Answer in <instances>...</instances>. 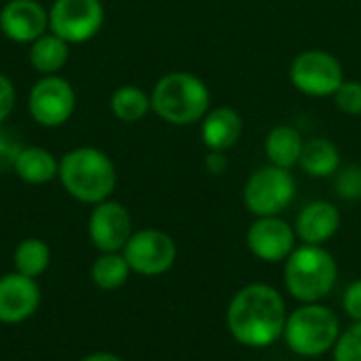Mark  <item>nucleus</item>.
Returning a JSON list of instances; mask_svg holds the SVG:
<instances>
[{
	"label": "nucleus",
	"mask_w": 361,
	"mask_h": 361,
	"mask_svg": "<svg viewBox=\"0 0 361 361\" xmlns=\"http://www.w3.org/2000/svg\"><path fill=\"white\" fill-rule=\"evenodd\" d=\"M288 311L281 294L267 283H250L239 290L226 311L233 338L250 349H262L283 336Z\"/></svg>",
	"instance_id": "obj_1"
},
{
	"label": "nucleus",
	"mask_w": 361,
	"mask_h": 361,
	"mask_svg": "<svg viewBox=\"0 0 361 361\" xmlns=\"http://www.w3.org/2000/svg\"><path fill=\"white\" fill-rule=\"evenodd\" d=\"M63 190L78 203L97 205L116 188L118 173L114 161L95 146H78L59 159V173Z\"/></svg>",
	"instance_id": "obj_2"
},
{
	"label": "nucleus",
	"mask_w": 361,
	"mask_h": 361,
	"mask_svg": "<svg viewBox=\"0 0 361 361\" xmlns=\"http://www.w3.org/2000/svg\"><path fill=\"white\" fill-rule=\"evenodd\" d=\"M152 112L169 125H192L209 112L212 93L207 85L190 72H169L161 76L150 93Z\"/></svg>",
	"instance_id": "obj_3"
},
{
	"label": "nucleus",
	"mask_w": 361,
	"mask_h": 361,
	"mask_svg": "<svg viewBox=\"0 0 361 361\" xmlns=\"http://www.w3.org/2000/svg\"><path fill=\"white\" fill-rule=\"evenodd\" d=\"M283 279L290 296L302 305L319 302L334 290L338 279V264L334 256L322 245L305 243L288 256Z\"/></svg>",
	"instance_id": "obj_4"
},
{
	"label": "nucleus",
	"mask_w": 361,
	"mask_h": 361,
	"mask_svg": "<svg viewBox=\"0 0 361 361\" xmlns=\"http://www.w3.org/2000/svg\"><path fill=\"white\" fill-rule=\"evenodd\" d=\"M286 345L300 357H319L336 347L341 322L336 313L319 302L302 305L286 319Z\"/></svg>",
	"instance_id": "obj_5"
},
{
	"label": "nucleus",
	"mask_w": 361,
	"mask_h": 361,
	"mask_svg": "<svg viewBox=\"0 0 361 361\" xmlns=\"http://www.w3.org/2000/svg\"><path fill=\"white\" fill-rule=\"evenodd\" d=\"M296 195V180L290 173V169L267 165L256 169L245 188H243V201L245 207L258 216H279L294 199Z\"/></svg>",
	"instance_id": "obj_6"
},
{
	"label": "nucleus",
	"mask_w": 361,
	"mask_h": 361,
	"mask_svg": "<svg viewBox=\"0 0 361 361\" xmlns=\"http://www.w3.org/2000/svg\"><path fill=\"white\" fill-rule=\"evenodd\" d=\"M104 19L106 11L102 0H53L49 8V32L68 44H80L99 34Z\"/></svg>",
	"instance_id": "obj_7"
},
{
	"label": "nucleus",
	"mask_w": 361,
	"mask_h": 361,
	"mask_svg": "<svg viewBox=\"0 0 361 361\" xmlns=\"http://www.w3.org/2000/svg\"><path fill=\"white\" fill-rule=\"evenodd\" d=\"M76 110V91L59 74L42 76L27 93V112L40 127L55 129L66 125Z\"/></svg>",
	"instance_id": "obj_8"
},
{
	"label": "nucleus",
	"mask_w": 361,
	"mask_h": 361,
	"mask_svg": "<svg viewBox=\"0 0 361 361\" xmlns=\"http://www.w3.org/2000/svg\"><path fill=\"white\" fill-rule=\"evenodd\" d=\"M292 85L311 97H328L334 95L336 89L345 80L343 63L328 51L311 49L302 51L294 57L290 66Z\"/></svg>",
	"instance_id": "obj_9"
},
{
	"label": "nucleus",
	"mask_w": 361,
	"mask_h": 361,
	"mask_svg": "<svg viewBox=\"0 0 361 361\" xmlns=\"http://www.w3.org/2000/svg\"><path fill=\"white\" fill-rule=\"evenodd\" d=\"M123 256L131 269V273L144 277H157L167 273L178 258L176 241L159 228H142L133 231L127 245L123 247Z\"/></svg>",
	"instance_id": "obj_10"
},
{
	"label": "nucleus",
	"mask_w": 361,
	"mask_h": 361,
	"mask_svg": "<svg viewBox=\"0 0 361 361\" xmlns=\"http://www.w3.org/2000/svg\"><path fill=\"white\" fill-rule=\"evenodd\" d=\"M89 241L91 245L104 254V252H123L129 237L133 235V220L129 209L112 199H106L97 205H93L89 224H87Z\"/></svg>",
	"instance_id": "obj_11"
},
{
	"label": "nucleus",
	"mask_w": 361,
	"mask_h": 361,
	"mask_svg": "<svg viewBox=\"0 0 361 361\" xmlns=\"http://www.w3.org/2000/svg\"><path fill=\"white\" fill-rule=\"evenodd\" d=\"M0 32L17 44H32L49 32V11L38 0H8L0 8Z\"/></svg>",
	"instance_id": "obj_12"
},
{
	"label": "nucleus",
	"mask_w": 361,
	"mask_h": 361,
	"mask_svg": "<svg viewBox=\"0 0 361 361\" xmlns=\"http://www.w3.org/2000/svg\"><path fill=\"white\" fill-rule=\"evenodd\" d=\"M250 252L264 262H281L296 250V231L279 216L258 218L247 231Z\"/></svg>",
	"instance_id": "obj_13"
},
{
	"label": "nucleus",
	"mask_w": 361,
	"mask_h": 361,
	"mask_svg": "<svg viewBox=\"0 0 361 361\" xmlns=\"http://www.w3.org/2000/svg\"><path fill=\"white\" fill-rule=\"evenodd\" d=\"M40 307L36 279L11 271L0 277V324L17 326L27 322Z\"/></svg>",
	"instance_id": "obj_14"
},
{
	"label": "nucleus",
	"mask_w": 361,
	"mask_h": 361,
	"mask_svg": "<svg viewBox=\"0 0 361 361\" xmlns=\"http://www.w3.org/2000/svg\"><path fill=\"white\" fill-rule=\"evenodd\" d=\"M341 228V212L328 201H313L305 205L296 218V237L307 245H322L330 241Z\"/></svg>",
	"instance_id": "obj_15"
},
{
	"label": "nucleus",
	"mask_w": 361,
	"mask_h": 361,
	"mask_svg": "<svg viewBox=\"0 0 361 361\" xmlns=\"http://www.w3.org/2000/svg\"><path fill=\"white\" fill-rule=\"evenodd\" d=\"M243 133V118L233 108H214L203 116L201 123V140L207 150L226 152L233 148Z\"/></svg>",
	"instance_id": "obj_16"
},
{
	"label": "nucleus",
	"mask_w": 361,
	"mask_h": 361,
	"mask_svg": "<svg viewBox=\"0 0 361 361\" xmlns=\"http://www.w3.org/2000/svg\"><path fill=\"white\" fill-rule=\"evenodd\" d=\"M15 176L30 186H42L57 178L59 173V159L42 146H23L15 167Z\"/></svg>",
	"instance_id": "obj_17"
},
{
	"label": "nucleus",
	"mask_w": 361,
	"mask_h": 361,
	"mask_svg": "<svg viewBox=\"0 0 361 361\" xmlns=\"http://www.w3.org/2000/svg\"><path fill=\"white\" fill-rule=\"evenodd\" d=\"M27 59L32 68L42 76L59 74L70 59V44L57 34L47 32L30 44Z\"/></svg>",
	"instance_id": "obj_18"
},
{
	"label": "nucleus",
	"mask_w": 361,
	"mask_h": 361,
	"mask_svg": "<svg viewBox=\"0 0 361 361\" xmlns=\"http://www.w3.org/2000/svg\"><path fill=\"white\" fill-rule=\"evenodd\" d=\"M302 146L305 142H302L300 131L290 125H279L271 129L267 135V144H264L271 165H277L283 169H290L300 161Z\"/></svg>",
	"instance_id": "obj_19"
},
{
	"label": "nucleus",
	"mask_w": 361,
	"mask_h": 361,
	"mask_svg": "<svg viewBox=\"0 0 361 361\" xmlns=\"http://www.w3.org/2000/svg\"><path fill=\"white\" fill-rule=\"evenodd\" d=\"M298 165L305 173L313 178H328L341 169V152L330 140L315 137L311 142H305Z\"/></svg>",
	"instance_id": "obj_20"
},
{
	"label": "nucleus",
	"mask_w": 361,
	"mask_h": 361,
	"mask_svg": "<svg viewBox=\"0 0 361 361\" xmlns=\"http://www.w3.org/2000/svg\"><path fill=\"white\" fill-rule=\"evenodd\" d=\"M150 110V95L137 85H123L110 95V112L121 123H140Z\"/></svg>",
	"instance_id": "obj_21"
},
{
	"label": "nucleus",
	"mask_w": 361,
	"mask_h": 361,
	"mask_svg": "<svg viewBox=\"0 0 361 361\" xmlns=\"http://www.w3.org/2000/svg\"><path fill=\"white\" fill-rule=\"evenodd\" d=\"M49 264H51V250L47 241L38 237H27L17 243L13 252V271L36 279L42 273H47Z\"/></svg>",
	"instance_id": "obj_22"
},
{
	"label": "nucleus",
	"mask_w": 361,
	"mask_h": 361,
	"mask_svg": "<svg viewBox=\"0 0 361 361\" xmlns=\"http://www.w3.org/2000/svg\"><path fill=\"white\" fill-rule=\"evenodd\" d=\"M131 269L123 256V252H104L91 264V281L99 290L112 292L127 283Z\"/></svg>",
	"instance_id": "obj_23"
},
{
	"label": "nucleus",
	"mask_w": 361,
	"mask_h": 361,
	"mask_svg": "<svg viewBox=\"0 0 361 361\" xmlns=\"http://www.w3.org/2000/svg\"><path fill=\"white\" fill-rule=\"evenodd\" d=\"M334 361H361V322L341 334L334 347Z\"/></svg>",
	"instance_id": "obj_24"
},
{
	"label": "nucleus",
	"mask_w": 361,
	"mask_h": 361,
	"mask_svg": "<svg viewBox=\"0 0 361 361\" xmlns=\"http://www.w3.org/2000/svg\"><path fill=\"white\" fill-rule=\"evenodd\" d=\"M334 102L341 112L360 116L361 114V82L360 80H343V85L334 93Z\"/></svg>",
	"instance_id": "obj_25"
},
{
	"label": "nucleus",
	"mask_w": 361,
	"mask_h": 361,
	"mask_svg": "<svg viewBox=\"0 0 361 361\" xmlns=\"http://www.w3.org/2000/svg\"><path fill=\"white\" fill-rule=\"evenodd\" d=\"M336 192L347 201L361 199V165H349L338 171L336 178Z\"/></svg>",
	"instance_id": "obj_26"
},
{
	"label": "nucleus",
	"mask_w": 361,
	"mask_h": 361,
	"mask_svg": "<svg viewBox=\"0 0 361 361\" xmlns=\"http://www.w3.org/2000/svg\"><path fill=\"white\" fill-rule=\"evenodd\" d=\"M21 148L23 144L15 137V133L0 125V171H13Z\"/></svg>",
	"instance_id": "obj_27"
},
{
	"label": "nucleus",
	"mask_w": 361,
	"mask_h": 361,
	"mask_svg": "<svg viewBox=\"0 0 361 361\" xmlns=\"http://www.w3.org/2000/svg\"><path fill=\"white\" fill-rule=\"evenodd\" d=\"M15 102H17V93H15V85L11 82V78L6 74L0 72V125L11 116V112L15 110Z\"/></svg>",
	"instance_id": "obj_28"
},
{
	"label": "nucleus",
	"mask_w": 361,
	"mask_h": 361,
	"mask_svg": "<svg viewBox=\"0 0 361 361\" xmlns=\"http://www.w3.org/2000/svg\"><path fill=\"white\" fill-rule=\"evenodd\" d=\"M343 307H345V313L355 319V322H361V279L353 281L345 296H343Z\"/></svg>",
	"instance_id": "obj_29"
},
{
	"label": "nucleus",
	"mask_w": 361,
	"mask_h": 361,
	"mask_svg": "<svg viewBox=\"0 0 361 361\" xmlns=\"http://www.w3.org/2000/svg\"><path fill=\"white\" fill-rule=\"evenodd\" d=\"M226 167H228L226 154L220 152V150H209V154L205 157V169H207L212 176H220V173L226 171Z\"/></svg>",
	"instance_id": "obj_30"
},
{
	"label": "nucleus",
	"mask_w": 361,
	"mask_h": 361,
	"mask_svg": "<svg viewBox=\"0 0 361 361\" xmlns=\"http://www.w3.org/2000/svg\"><path fill=\"white\" fill-rule=\"evenodd\" d=\"M78 361H125L123 357L114 355V353H108V351H99V353H91V355H85L82 360Z\"/></svg>",
	"instance_id": "obj_31"
}]
</instances>
